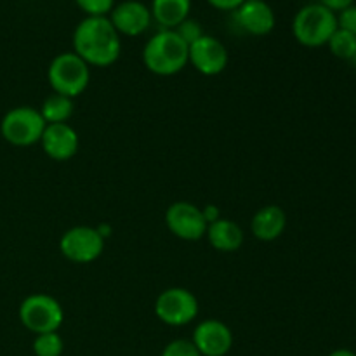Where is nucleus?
<instances>
[{"instance_id": "f257e3e1", "label": "nucleus", "mask_w": 356, "mask_h": 356, "mask_svg": "<svg viewBox=\"0 0 356 356\" xmlns=\"http://www.w3.org/2000/svg\"><path fill=\"white\" fill-rule=\"evenodd\" d=\"M73 52L89 66L106 68L120 58V35L108 16H87L73 31Z\"/></svg>"}, {"instance_id": "f03ea898", "label": "nucleus", "mask_w": 356, "mask_h": 356, "mask_svg": "<svg viewBox=\"0 0 356 356\" xmlns=\"http://www.w3.org/2000/svg\"><path fill=\"white\" fill-rule=\"evenodd\" d=\"M188 45L174 30H162L153 35L143 49V63L152 73L170 76L188 65Z\"/></svg>"}, {"instance_id": "7ed1b4c3", "label": "nucleus", "mask_w": 356, "mask_h": 356, "mask_svg": "<svg viewBox=\"0 0 356 356\" xmlns=\"http://www.w3.org/2000/svg\"><path fill=\"white\" fill-rule=\"evenodd\" d=\"M337 30V14L322 3H308L301 7L292 21V33L305 47L327 45Z\"/></svg>"}, {"instance_id": "20e7f679", "label": "nucleus", "mask_w": 356, "mask_h": 356, "mask_svg": "<svg viewBox=\"0 0 356 356\" xmlns=\"http://www.w3.org/2000/svg\"><path fill=\"white\" fill-rule=\"evenodd\" d=\"M47 80L52 92L73 99L89 86L90 66L75 52H61L49 65Z\"/></svg>"}, {"instance_id": "39448f33", "label": "nucleus", "mask_w": 356, "mask_h": 356, "mask_svg": "<svg viewBox=\"0 0 356 356\" xmlns=\"http://www.w3.org/2000/svg\"><path fill=\"white\" fill-rule=\"evenodd\" d=\"M45 120L33 106H16L3 115L0 134L14 146H33L40 143L45 131Z\"/></svg>"}, {"instance_id": "423d86ee", "label": "nucleus", "mask_w": 356, "mask_h": 356, "mask_svg": "<svg viewBox=\"0 0 356 356\" xmlns=\"http://www.w3.org/2000/svg\"><path fill=\"white\" fill-rule=\"evenodd\" d=\"M19 320L24 329L35 336L45 332H58L65 320V312L58 299L47 294H31L21 302Z\"/></svg>"}, {"instance_id": "0eeeda50", "label": "nucleus", "mask_w": 356, "mask_h": 356, "mask_svg": "<svg viewBox=\"0 0 356 356\" xmlns=\"http://www.w3.org/2000/svg\"><path fill=\"white\" fill-rule=\"evenodd\" d=\"M155 315L165 325H188L197 318L198 301L193 292L184 287L165 289L155 301Z\"/></svg>"}, {"instance_id": "6e6552de", "label": "nucleus", "mask_w": 356, "mask_h": 356, "mask_svg": "<svg viewBox=\"0 0 356 356\" xmlns=\"http://www.w3.org/2000/svg\"><path fill=\"white\" fill-rule=\"evenodd\" d=\"M59 250L68 261L76 264L94 263L104 250V238L92 226H75L63 233Z\"/></svg>"}, {"instance_id": "1a4fd4ad", "label": "nucleus", "mask_w": 356, "mask_h": 356, "mask_svg": "<svg viewBox=\"0 0 356 356\" xmlns=\"http://www.w3.org/2000/svg\"><path fill=\"white\" fill-rule=\"evenodd\" d=\"M165 225L177 238L197 242L205 236L209 222L198 205L191 202H174L165 211Z\"/></svg>"}, {"instance_id": "9d476101", "label": "nucleus", "mask_w": 356, "mask_h": 356, "mask_svg": "<svg viewBox=\"0 0 356 356\" xmlns=\"http://www.w3.org/2000/svg\"><path fill=\"white\" fill-rule=\"evenodd\" d=\"M188 63L202 75H219L228 66V51L221 40L212 35H204L188 49Z\"/></svg>"}, {"instance_id": "9b49d317", "label": "nucleus", "mask_w": 356, "mask_h": 356, "mask_svg": "<svg viewBox=\"0 0 356 356\" xmlns=\"http://www.w3.org/2000/svg\"><path fill=\"white\" fill-rule=\"evenodd\" d=\"M190 341L202 356H226L233 348V332L226 323L207 318L195 327Z\"/></svg>"}, {"instance_id": "f8f14e48", "label": "nucleus", "mask_w": 356, "mask_h": 356, "mask_svg": "<svg viewBox=\"0 0 356 356\" xmlns=\"http://www.w3.org/2000/svg\"><path fill=\"white\" fill-rule=\"evenodd\" d=\"M108 19L111 21L118 35L138 37L145 33L152 23V10L139 0H124L111 9Z\"/></svg>"}, {"instance_id": "ddd939ff", "label": "nucleus", "mask_w": 356, "mask_h": 356, "mask_svg": "<svg viewBox=\"0 0 356 356\" xmlns=\"http://www.w3.org/2000/svg\"><path fill=\"white\" fill-rule=\"evenodd\" d=\"M40 146L49 159L56 162H65L76 155L80 138L70 124H47L42 134Z\"/></svg>"}, {"instance_id": "4468645a", "label": "nucleus", "mask_w": 356, "mask_h": 356, "mask_svg": "<svg viewBox=\"0 0 356 356\" xmlns=\"http://www.w3.org/2000/svg\"><path fill=\"white\" fill-rule=\"evenodd\" d=\"M235 19L243 31L263 37L273 31L277 17L266 0H245L235 10Z\"/></svg>"}, {"instance_id": "2eb2a0df", "label": "nucleus", "mask_w": 356, "mask_h": 356, "mask_svg": "<svg viewBox=\"0 0 356 356\" xmlns=\"http://www.w3.org/2000/svg\"><path fill=\"white\" fill-rule=\"evenodd\" d=\"M285 228H287V214L280 205H264L250 221V232L261 242H273L280 238Z\"/></svg>"}, {"instance_id": "dca6fc26", "label": "nucleus", "mask_w": 356, "mask_h": 356, "mask_svg": "<svg viewBox=\"0 0 356 356\" xmlns=\"http://www.w3.org/2000/svg\"><path fill=\"white\" fill-rule=\"evenodd\" d=\"M205 236L219 252H236L243 243V229L235 221L226 218L209 222Z\"/></svg>"}, {"instance_id": "f3484780", "label": "nucleus", "mask_w": 356, "mask_h": 356, "mask_svg": "<svg viewBox=\"0 0 356 356\" xmlns=\"http://www.w3.org/2000/svg\"><path fill=\"white\" fill-rule=\"evenodd\" d=\"M149 10L163 30H174L190 16L191 0H153Z\"/></svg>"}, {"instance_id": "a211bd4d", "label": "nucleus", "mask_w": 356, "mask_h": 356, "mask_svg": "<svg viewBox=\"0 0 356 356\" xmlns=\"http://www.w3.org/2000/svg\"><path fill=\"white\" fill-rule=\"evenodd\" d=\"M38 111L45 124H66L73 115V99L52 92L51 96L45 97Z\"/></svg>"}, {"instance_id": "6ab92c4d", "label": "nucleus", "mask_w": 356, "mask_h": 356, "mask_svg": "<svg viewBox=\"0 0 356 356\" xmlns=\"http://www.w3.org/2000/svg\"><path fill=\"white\" fill-rule=\"evenodd\" d=\"M327 45H329L330 52H332L336 58L351 61L356 52V35L337 28V30L334 31L332 37H330V40L327 42Z\"/></svg>"}, {"instance_id": "aec40b11", "label": "nucleus", "mask_w": 356, "mask_h": 356, "mask_svg": "<svg viewBox=\"0 0 356 356\" xmlns=\"http://www.w3.org/2000/svg\"><path fill=\"white\" fill-rule=\"evenodd\" d=\"M63 351H65V343L58 332H45L35 336V356H61Z\"/></svg>"}, {"instance_id": "412c9836", "label": "nucleus", "mask_w": 356, "mask_h": 356, "mask_svg": "<svg viewBox=\"0 0 356 356\" xmlns=\"http://www.w3.org/2000/svg\"><path fill=\"white\" fill-rule=\"evenodd\" d=\"M174 31H176L177 35H179L181 38L184 40V44L190 47L193 42H197L198 38L204 37V30H202V24L198 23V21L195 19H190V17H186V19L183 21L181 24H177L176 28H174Z\"/></svg>"}, {"instance_id": "4be33fe9", "label": "nucleus", "mask_w": 356, "mask_h": 356, "mask_svg": "<svg viewBox=\"0 0 356 356\" xmlns=\"http://www.w3.org/2000/svg\"><path fill=\"white\" fill-rule=\"evenodd\" d=\"M87 16H108L115 7V0H75Z\"/></svg>"}, {"instance_id": "5701e85b", "label": "nucleus", "mask_w": 356, "mask_h": 356, "mask_svg": "<svg viewBox=\"0 0 356 356\" xmlns=\"http://www.w3.org/2000/svg\"><path fill=\"white\" fill-rule=\"evenodd\" d=\"M160 356H202L190 339H174L163 348Z\"/></svg>"}, {"instance_id": "b1692460", "label": "nucleus", "mask_w": 356, "mask_h": 356, "mask_svg": "<svg viewBox=\"0 0 356 356\" xmlns=\"http://www.w3.org/2000/svg\"><path fill=\"white\" fill-rule=\"evenodd\" d=\"M337 28L356 35V3L346 7V9L337 14Z\"/></svg>"}, {"instance_id": "393cba45", "label": "nucleus", "mask_w": 356, "mask_h": 356, "mask_svg": "<svg viewBox=\"0 0 356 356\" xmlns=\"http://www.w3.org/2000/svg\"><path fill=\"white\" fill-rule=\"evenodd\" d=\"M207 2L219 10H236L245 0H207Z\"/></svg>"}, {"instance_id": "a878e982", "label": "nucleus", "mask_w": 356, "mask_h": 356, "mask_svg": "<svg viewBox=\"0 0 356 356\" xmlns=\"http://www.w3.org/2000/svg\"><path fill=\"white\" fill-rule=\"evenodd\" d=\"M320 3L332 10V13H341L346 7L353 6L355 0H320Z\"/></svg>"}, {"instance_id": "bb28decb", "label": "nucleus", "mask_w": 356, "mask_h": 356, "mask_svg": "<svg viewBox=\"0 0 356 356\" xmlns=\"http://www.w3.org/2000/svg\"><path fill=\"white\" fill-rule=\"evenodd\" d=\"M202 211H204V216H205V219H207V222H212V221H216V219L221 218L218 212V209H216L214 205H207V207L202 209Z\"/></svg>"}, {"instance_id": "cd10ccee", "label": "nucleus", "mask_w": 356, "mask_h": 356, "mask_svg": "<svg viewBox=\"0 0 356 356\" xmlns=\"http://www.w3.org/2000/svg\"><path fill=\"white\" fill-rule=\"evenodd\" d=\"M329 356H356V353L351 350H346V348H341V350L332 351Z\"/></svg>"}, {"instance_id": "c85d7f7f", "label": "nucleus", "mask_w": 356, "mask_h": 356, "mask_svg": "<svg viewBox=\"0 0 356 356\" xmlns=\"http://www.w3.org/2000/svg\"><path fill=\"white\" fill-rule=\"evenodd\" d=\"M351 63H353V65L356 66V52H355V56H353V59H351Z\"/></svg>"}]
</instances>
